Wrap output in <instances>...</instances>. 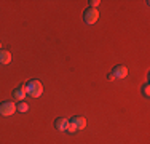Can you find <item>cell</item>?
<instances>
[{"instance_id":"1","label":"cell","mask_w":150,"mask_h":144,"mask_svg":"<svg viewBox=\"0 0 150 144\" xmlns=\"http://www.w3.org/2000/svg\"><path fill=\"white\" fill-rule=\"evenodd\" d=\"M24 85H26V95L30 98H40L43 93V85L38 78H30Z\"/></svg>"},{"instance_id":"2","label":"cell","mask_w":150,"mask_h":144,"mask_svg":"<svg viewBox=\"0 0 150 144\" xmlns=\"http://www.w3.org/2000/svg\"><path fill=\"white\" fill-rule=\"evenodd\" d=\"M99 19V11H98V8H85V11H83V21H85V24H88V26H91V24H94L96 21Z\"/></svg>"},{"instance_id":"3","label":"cell","mask_w":150,"mask_h":144,"mask_svg":"<svg viewBox=\"0 0 150 144\" xmlns=\"http://www.w3.org/2000/svg\"><path fill=\"white\" fill-rule=\"evenodd\" d=\"M16 112V104L13 101H2L0 103V115L3 117H10Z\"/></svg>"},{"instance_id":"4","label":"cell","mask_w":150,"mask_h":144,"mask_svg":"<svg viewBox=\"0 0 150 144\" xmlns=\"http://www.w3.org/2000/svg\"><path fill=\"white\" fill-rule=\"evenodd\" d=\"M112 74L117 80H123V78L128 77V67L123 66V64H118V66H115L112 69Z\"/></svg>"},{"instance_id":"5","label":"cell","mask_w":150,"mask_h":144,"mask_svg":"<svg viewBox=\"0 0 150 144\" xmlns=\"http://www.w3.org/2000/svg\"><path fill=\"white\" fill-rule=\"evenodd\" d=\"M69 123H72L75 127V130L78 131V130H83L85 127H86V118L81 117V115H74V117L69 120Z\"/></svg>"},{"instance_id":"6","label":"cell","mask_w":150,"mask_h":144,"mask_svg":"<svg viewBox=\"0 0 150 144\" xmlns=\"http://www.w3.org/2000/svg\"><path fill=\"white\" fill-rule=\"evenodd\" d=\"M13 98L15 99H18V101H24V98H26V85L24 83H21L18 88H15L13 90Z\"/></svg>"},{"instance_id":"7","label":"cell","mask_w":150,"mask_h":144,"mask_svg":"<svg viewBox=\"0 0 150 144\" xmlns=\"http://www.w3.org/2000/svg\"><path fill=\"white\" fill-rule=\"evenodd\" d=\"M67 125H69V120H67V118H64V117H58L54 120V128L58 130V131H66Z\"/></svg>"},{"instance_id":"8","label":"cell","mask_w":150,"mask_h":144,"mask_svg":"<svg viewBox=\"0 0 150 144\" xmlns=\"http://www.w3.org/2000/svg\"><path fill=\"white\" fill-rule=\"evenodd\" d=\"M11 63V53L6 50H0V64H10Z\"/></svg>"},{"instance_id":"9","label":"cell","mask_w":150,"mask_h":144,"mask_svg":"<svg viewBox=\"0 0 150 144\" xmlns=\"http://www.w3.org/2000/svg\"><path fill=\"white\" fill-rule=\"evenodd\" d=\"M27 110H29V104H27V103H24V101H19V103L16 104V112L24 114V112H27Z\"/></svg>"},{"instance_id":"10","label":"cell","mask_w":150,"mask_h":144,"mask_svg":"<svg viewBox=\"0 0 150 144\" xmlns=\"http://www.w3.org/2000/svg\"><path fill=\"white\" fill-rule=\"evenodd\" d=\"M141 91H142V96H144V98H150V83L149 82H145L144 85H142V88H141Z\"/></svg>"},{"instance_id":"11","label":"cell","mask_w":150,"mask_h":144,"mask_svg":"<svg viewBox=\"0 0 150 144\" xmlns=\"http://www.w3.org/2000/svg\"><path fill=\"white\" fill-rule=\"evenodd\" d=\"M88 3H90V5H88L90 8H98V5H99L101 2H99V0H90Z\"/></svg>"},{"instance_id":"12","label":"cell","mask_w":150,"mask_h":144,"mask_svg":"<svg viewBox=\"0 0 150 144\" xmlns=\"http://www.w3.org/2000/svg\"><path fill=\"white\" fill-rule=\"evenodd\" d=\"M107 80H109V82H115L117 78L113 77V74H112V72H109V74H107Z\"/></svg>"},{"instance_id":"13","label":"cell","mask_w":150,"mask_h":144,"mask_svg":"<svg viewBox=\"0 0 150 144\" xmlns=\"http://www.w3.org/2000/svg\"><path fill=\"white\" fill-rule=\"evenodd\" d=\"M0 50H2V43H0Z\"/></svg>"}]
</instances>
